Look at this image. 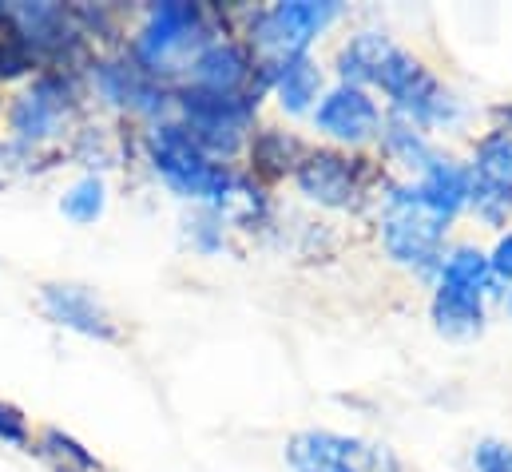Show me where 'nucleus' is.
<instances>
[{
    "label": "nucleus",
    "mask_w": 512,
    "mask_h": 472,
    "mask_svg": "<svg viewBox=\"0 0 512 472\" xmlns=\"http://www.w3.org/2000/svg\"><path fill=\"white\" fill-rule=\"evenodd\" d=\"M147 155L151 167L163 175V183L171 191H179L183 199H207V203H227L235 191V179L223 163H215L191 135L183 123H159L147 135Z\"/></svg>",
    "instance_id": "1"
},
{
    "label": "nucleus",
    "mask_w": 512,
    "mask_h": 472,
    "mask_svg": "<svg viewBox=\"0 0 512 472\" xmlns=\"http://www.w3.org/2000/svg\"><path fill=\"white\" fill-rule=\"evenodd\" d=\"M76 80L72 72H44L32 88H24L8 108V131L16 147H40L64 135L68 119L76 116Z\"/></svg>",
    "instance_id": "2"
},
{
    "label": "nucleus",
    "mask_w": 512,
    "mask_h": 472,
    "mask_svg": "<svg viewBox=\"0 0 512 472\" xmlns=\"http://www.w3.org/2000/svg\"><path fill=\"white\" fill-rule=\"evenodd\" d=\"M445 223L449 215L437 211L417 187H405L389 199V215H385V246L397 262L405 266H433L437 258V246H441V235H445Z\"/></svg>",
    "instance_id": "3"
},
{
    "label": "nucleus",
    "mask_w": 512,
    "mask_h": 472,
    "mask_svg": "<svg viewBox=\"0 0 512 472\" xmlns=\"http://www.w3.org/2000/svg\"><path fill=\"white\" fill-rule=\"evenodd\" d=\"M290 465L298 472H401L389 449L342 433H298L290 441Z\"/></svg>",
    "instance_id": "4"
},
{
    "label": "nucleus",
    "mask_w": 512,
    "mask_h": 472,
    "mask_svg": "<svg viewBox=\"0 0 512 472\" xmlns=\"http://www.w3.org/2000/svg\"><path fill=\"white\" fill-rule=\"evenodd\" d=\"M203 36V8L199 4H155L147 12L143 32L135 36V64L159 76L175 56H183Z\"/></svg>",
    "instance_id": "5"
},
{
    "label": "nucleus",
    "mask_w": 512,
    "mask_h": 472,
    "mask_svg": "<svg viewBox=\"0 0 512 472\" xmlns=\"http://www.w3.org/2000/svg\"><path fill=\"white\" fill-rule=\"evenodd\" d=\"M374 84L382 88L385 96H389L405 116L421 119V123H445V119H453V100H449V92H445L413 56H405L401 48H393V52L385 56L382 72H378Z\"/></svg>",
    "instance_id": "6"
},
{
    "label": "nucleus",
    "mask_w": 512,
    "mask_h": 472,
    "mask_svg": "<svg viewBox=\"0 0 512 472\" xmlns=\"http://www.w3.org/2000/svg\"><path fill=\"white\" fill-rule=\"evenodd\" d=\"M334 16V4H310V0H294V4H278L270 12H262L255 20V48L258 56L274 60L278 68L298 60L310 44V36Z\"/></svg>",
    "instance_id": "7"
},
{
    "label": "nucleus",
    "mask_w": 512,
    "mask_h": 472,
    "mask_svg": "<svg viewBox=\"0 0 512 472\" xmlns=\"http://www.w3.org/2000/svg\"><path fill=\"white\" fill-rule=\"evenodd\" d=\"M40 306H44V314H48L56 326H64V330H76V334L96 338V342H116V338H120V330H116L112 314L104 310V302H100L92 290H84V286L48 282V286L40 290Z\"/></svg>",
    "instance_id": "8"
},
{
    "label": "nucleus",
    "mask_w": 512,
    "mask_h": 472,
    "mask_svg": "<svg viewBox=\"0 0 512 472\" xmlns=\"http://www.w3.org/2000/svg\"><path fill=\"white\" fill-rule=\"evenodd\" d=\"M469 199L489 219H501L512 207V135H489L481 143L477 167L469 179Z\"/></svg>",
    "instance_id": "9"
},
{
    "label": "nucleus",
    "mask_w": 512,
    "mask_h": 472,
    "mask_svg": "<svg viewBox=\"0 0 512 472\" xmlns=\"http://www.w3.org/2000/svg\"><path fill=\"white\" fill-rule=\"evenodd\" d=\"M92 80H96L100 96L116 108L147 112V116L163 108V88L135 60H100V64H92Z\"/></svg>",
    "instance_id": "10"
},
{
    "label": "nucleus",
    "mask_w": 512,
    "mask_h": 472,
    "mask_svg": "<svg viewBox=\"0 0 512 472\" xmlns=\"http://www.w3.org/2000/svg\"><path fill=\"white\" fill-rule=\"evenodd\" d=\"M318 127L326 131V135H334V139H342V143H366L374 131H378V104L362 92V88H350V84H342L338 92H330L322 104H318Z\"/></svg>",
    "instance_id": "11"
},
{
    "label": "nucleus",
    "mask_w": 512,
    "mask_h": 472,
    "mask_svg": "<svg viewBox=\"0 0 512 472\" xmlns=\"http://www.w3.org/2000/svg\"><path fill=\"white\" fill-rule=\"evenodd\" d=\"M298 183L310 199H318L326 207H350L358 195V167H354V159L322 151L298 167Z\"/></svg>",
    "instance_id": "12"
},
{
    "label": "nucleus",
    "mask_w": 512,
    "mask_h": 472,
    "mask_svg": "<svg viewBox=\"0 0 512 472\" xmlns=\"http://www.w3.org/2000/svg\"><path fill=\"white\" fill-rule=\"evenodd\" d=\"M251 64L243 56V48L235 44H207L195 64H191V88L199 92H215V96H239V88L247 84Z\"/></svg>",
    "instance_id": "13"
},
{
    "label": "nucleus",
    "mask_w": 512,
    "mask_h": 472,
    "mask_svg": "<svg viewBox=\"0 0 512 472\" xmlns=\"http://www.w3.org/2000/svg\"><path fill=\"white\" fill-rule=\"evenodd\" d=\"M433 318L445 334L453 338H469L481 330L485 322V310H481V294H465V290H449L441 286L437 298H433Z\"/></svg>",
    "instance_id": "14"
},
{
    "label": "nucleus",
    "mask_w": 512,
    "mask_h": 472,
    "mask_svg": "<svg viewBox=\"0 0 512 472\" xmlns=\"http://www.w3.org/2000/svg\"><path fill=\"white\" fill-rule=\"evenodd\" d=\"M389 52H393V44H389L385 36L362 32L358 40H350V44L342 48V76H346V80H358V84H374Z\"/></svg>",
    "instance_id": "15"
},
{
    "label": "nucleus",
    "mask_w": 512,
    "mask_h": 472,
    "mask_svg": "<svg viewBox=\"0 0 512 472\" xmlns=\"http://www.w3.org/2000/svg\"><path fill=\"white\" fill-rule=\"evenodd\" d=\"M32 449H36L56 472H100V461H96L76 437L60 433V429H44Z\"/></svg>",
    "instance_id": "16"
},
{
    "label": "nucleus",
    "mask_w": 512,
    "mask_h": 472,
    "mask_svg": "<svg viewBox=\"0 0 512 472\" xmlns=\"http://www.w3.org/2000/svg\"><path fill=\"white\" fill-rule=\"evenodd\" d=\"M318 84H322V80H318V68H314L306 56L282 64V68H278V96H282V108H286V112H306L310 100L318 96Z\"/></svg>",
    "instance_id": "17"
},
{
    "label": "nucleus",
    "mask_w": 512,
    "mask_h": 472,
    "mask_svg": "<svg viewBox=\"0 0 512 472\" xmlns=\"http://www.w3.org/2000/svg\"><path fill=\"white\" fill-rule=\"evenodd\" d=\"M489 258L477 254V250H457L445 266H441V286L449 290H465V294H481L489 290Z\"/></svg>",
    "instance_id": "18"
},
{
    "label": "nucleus",
    "mask_w": 512,
    "mask_h": 472,
    "mask_svg": "<svg viewBox=\"0 0 512 472\" xmlns=\"http://www.w3.org/2000/svg\"><path fill=\"white\" fill-rule=\"evenodd\" d=\"M40 64H36V56H32V48L24 44V36L4 20V12H0V84H8V80H20V76H28V72H36Z\"/></svg>",
    "instance_id": "19"
},
{
    "label": "nucleus",
    "mask_w": 512,
    "mask_h": 472,
    "mask_svg": "<svg viewBox=\"0 0 512 472\" xmlns=\"http://www.w3.org/2000/svg\"><path fill=\"white\" fill-rule=\"evenodd\" d=\"M60 211H64L68 219H76V223H96V219L104 215V183H100L96 175H84V179L64 195Z\"/></svg>",
    "instance_id": "20"
},
{
    "label": "nucleus",
    "mask_w": 512,
    "mask_h": 472,
    "mask_svg": "<svg viewBox=\"0 0 512 472\" xmlns=\"http://www.w3.org/2000/svg\"><path fill=\"white\" fill-rule=\"evenodd\" d=\"M0 445L32 449V425H28V417L12 401H0Z\"/></svg>",
    "instance_id": "21"
},
{
    "label": "nucleus",
    "mask_w": 512,
    "mask_h": 472,
    "mask_svg": "<svg viewBox=\"0 0 512 472\" xmlns=\"http://www.w3.org/2000/svg\"><path fill=\"white\" fill-rule=\"evenodd\" d=\"M477 469L481 472H512V449L509 445H497V441H485L477 449Z\"/></svg>",
    "instance_id": "22"
},
{
    "label": "nucleus",
    "mask_w": 512,
    "mask_h": 472,
    "mask_svg": "<svg viewBox=\"0 0 512 472\" xmlns=\"http://www.w3.org/2000/svg\"><path fill=\"white\" fill-rule=\"evenodd\" d=\"M489 270H493L497 278H505V282H512V235H505L501 242H497L493 258H489Z\"/></svg>",
    "instance_id": "23"
},
{
    "label": "nucleus",
    "mask_w": 512,
    "mask_h": 472,
    "mask_svg": "<svg viewBox=\"0 0 512 472\" xmlns=\"http://www.w3.org/2000/svg\"><path fill=\"white\" fill-rule=\"evenodd\" d=\"M501 116L509 119V127H512V108H501Z\"/></svg>",
    "instance_id": "24"
}]
</instances>
